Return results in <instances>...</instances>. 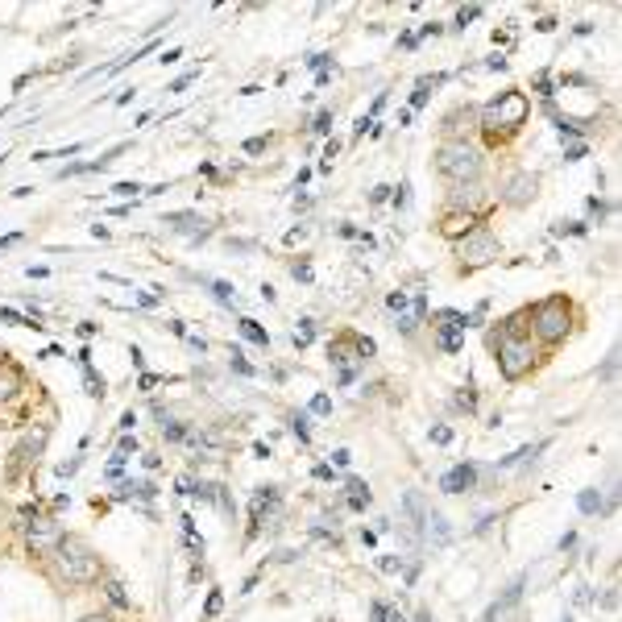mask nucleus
I'll return each mask as SVG.
<instances>
[{
  "instance_id": "obj_1",
  "label": "nucleus",
  "mask_w": 622,
  "mask_h": 622,
  "mask_svg": "<svg viewBox=\"0 0 622 622\" xmlns=\"http://www.w3.org/2000/svg\"><path fill=\"white\" fill-rule=\"evenodd\" d=\"M54 552H58V576L63 581H71V585H96L100 581V556L83 539L63 535V544Z\"/></svg>"
},
{
  "instance_id": "obj_2",
  "label": "nucleus",
  "mask_w": 622,
  "mask_h": 622,
  "mask_svg": "<svg viewBox=\"0 0 622 622\" xmlns=\"http://www.w3.org/2000/svg\"><path fill=\"white\" fill-rule=\"evenodd\" d=\"M436 170H440L448 183H456V187H465V183H478V174H481V154L473 149V145H465V142H444L440 149H436Z\"/></svg>"
},
{
  "instance_id": "obj_3",
  "label": "nucleus",
  "mask_w": 622,
  "mask_h": 622,
  "mask_svg": "<svg viewBox=\"0 0 622 622\" xmlns=\"http://www.w3.org/2000/svg\"><path fill=\"white\" fill-rule=\"evenodd\" d=\"M490 344L498 349V369H502V378H506V382H519L527 369L535 365V349H531V340L515 336L510 328H506L502 336H494Z\"/></svg>"
},
{
  "instance_id": "obj_4",
  "label": "nucleus",
  "mask_w": 622,
  "mask_h": 622,
  "mask_svg": "<svg viewBox=\"0 0 622 622\" xmlns=\"http://www.w3.org/2000/svg\"><path fill=\"white\" fill-rule=\"evenodd\" d=\"M527 112H531V104H527L523 92H502L498 100L485 104L481 125H485V129H502V133H510V129H519V125L527 120Z\"/></svg>"
},
{
  "instance_id": "obj_5",
  "label": "nucleus",
  "mask_w": 622,
  "mask_h": 622,
  "mask_svg": "<svg viewBox=\"0 0 622 622\" xmlns=\"http://www.w3.org/2000/svg\"><path fill=\"white\" fill-rule=\"evenodd\" d=\"M535 332L544 336V340H564V332H569V303L556 295V299H544L539 307H535Z\"/></svg>"
},
{
  "instance_id": "obj_6",
  "label": "nucleus",
  "mask_w": 622,
  "mask_h": 622,
  "mask_svg": "<svg viewBox=\"0 0 622 622\" xmlns=\"http://www.w3.org/2000/svg\"><path fill=\"white\" fill-rule=\"evenodd\" d=\"M494 258H498V241L490 237L485 228H473V233L465 237V245H460V262H465V270L490 265Z\"/></svg>"
},
{
  "instance_id": "obj_7",
  "label": "nucleus",
  "mask_w": 622,
  "mask_h": 622,
  "mask_svg": "<svg viewBox=\"0 0 622 622\" xmlns=\"http://www.w3.org/2000/svg\"><path fill=\"white\" fill-rule=\"evenodd\" d=\"M436 320H440V328H436V349H440V353H460L469 315H460V311H440Z\"/></svg>"
},
{
  "instance_id": "obj_8",
  "label": "nucleus",
  "mask_w": 622,
  "mask_h": 622,
  "mask_svg": "<svg viewBox=\"0 0 622 622\" xmlns=\"http://www.w3.org/2000/svg\"><path fill=\"white\" fill-rule=\"evenodd\" d=\"M46 440H50V428H33L29 436H25L21 444L13 448V465H9V478H17L21 469H29L38 456H42V448H46Z\"/></svg>"
},
{
  "instance_id": "obj_9",
  "label": "nucleus",
  "mask_w": 622,
  "mask_h": 622,
  "mask_svg": "<svg viewBox=\"0 0 622 622\" xmlns=\"http://www.w3.org/2000/svg\"><path fill=\"white\" fill-rule=\"evenodd\" d=\"M25 544L33 552H50L63 544V527L54 523V519H33V523H25Z\"/></svg>"
},
{
  "instance_id": "obj_10",
  "label": "nucleus",
  "mask_w": 622,
  "mask_h": 622,
  "mask_svg": "<svg viewBox=\"0 0 622 622\" xmlns=\"http://www.w3.org/2000/svg\"><path fill=\"white\" fill-rule=\"evenodd\" d=\"M394 315H399V328L411 336L415 328H419V324H423V315H428V295H423V290H411L407 303L394 311Z\"/></svg>"
},
{
  "instance_id": "obj_11",
  "label": "nucleus",
  "mask_w": 622,
  "mask_h": 622,
  "mask_svg": "<svg viewBox=\"0 0 622 622\" xmlns=\"http://www.w3.org/2000/svg\"><path fill=\"white\" fill-rule=\"evenodd\" d=\"M473 481H478V465H453L440 478V490L444 494H465V490H473Z\"/></svg>"
},
{
  "instance_id": "obj_12",
  "label": "nucleus",
  "mask_w": 622,
  "mask_h": 622,
  "mask_svg": "<svg viewBox=\"0 0 622 622\" xmlns=\"http://www.w3.org/2000/svg\"><path fill=\"white\" fill-rule=\"evenodd\" d=\"M502 199H506V204H515V208H523V204H531V199H535V179L519 170V174H515V179L506 183Z\"/></svg>"
},
{
  "instance_id": "obj_13",
  "label": "nucleus",
  "mask_w": 622,
  "mask_h": 622,
  "mask_svg": "<svg viewBox=\"0 0 622 622\" xmlns=\"http://www.w3.org/2000/svg\"><path fill=\"white\" fill-rule=\"evenodd\" d=\"M478 224H481L478 212H448V216H444V224H440V233H444V237H469Z\"/></svg>"
},
{
  "instance_id": "obj_14",
  "label": "nucleus",
  "mask_w": 622,
  "mask_h": 622,
  "mask_svg": "<svg viewBox=\"0 0 622 622\" xmlns=\"http://www.w3.org/2000/svg\"><path fill=\"white\" fill-rule=\"evenodd\" d=\"M158 490H154V481H125L117 490V502H149Z\"/></svg>"
},
{
  "instance_id": "obj_15",
  "label": "nucleus",
  "mask_w": 622,
  "mask_h": 622,
  "mask_svg": "<svg viewBox=\"0 0 622 622\" xmlns=\"http://www.w3.org/2000/svg\"><path fill=\"white\" fill-rule=\"evenodd\" d=\"M162 224H170V228H179V233H199L204 237V216H195V212H170V216H162Z\"/></svg>"
},
{
  "instance_id": "obj_16",
  "label": "nucleus",
  "mask_w": 622,
  "mask_h": 622,
  "mask_svg": "<svg viewBox=\"0 0 622 622\" xmlns=\"http://www.w3.org/2000/svg\"><path fill=\"white\" fill-rule=\"evenodd\" d=\"M473 125H478V112H473V108H456V112H448V120H444L448 133H469Z\"/></svg>"
},
{
  "instance_id": "obj_17",
  "label": "nucleus",
  "mask_w": 622,
  "mask_h": 622,
  "mask_svg": "<svg viewBox=\"0 0 622 622\" xmlns=\"http://www.w3.org/2000/svg\"><path fill=\"white\" fill-rule=\"evenodd\" d=\"M17 390H21V374L13 365H0V403H9Z\"/></svg>"
},
{
  "instance_id": "obj_18",
  "label": "nucleus",
  "mask_w": 622,
  "mask_h": 622,
  "mask_svg": "<svg viewBox=\"0 0 622 622\" xmlns=\"http://www.w3.org/2000/svg\"><path fill=\"white\" fill-rule=\"evenodd\" d=\"M436 83H444V75H431V79H419V83H415L407 112H415V108H423V104H428V96H431V88H436Z\"/></svg>"
},
{
  "instance_id": "obj_19",
  "label": "nucleus",
  "mask_w": 622,
  "mask_h": 622,
  "mask_svg": "<svg viewBox=\"0 0 622 622\" xmlns=\"http://www.w3.org/2000/svg\"><path fill=\"white\" fill-rule=\"evenodd\" d=\"M204 287L212 290L216 299L224 303V307H237V290H233V283H220V278H204Z\"/></svg>"
},
{
  "instance_id": "obj_20",
  "label": "nucleus",
  "mask_w": 622,
  "mask_h": 622,
  "mask_svg": "<svg viewBox=\"0 0 622 622\" xmlns=\"http://www.w3.org/2000/svg\"><path fill=\"white\" fill-rule=\"evenodd\" d=\"M237 328H241V336H245V340H253V344H262V349L270 344V332H265V328L258 324V320H249V315H245V320H241Z\"/></svg>"
},
{
  "instance_id": "obj_21",
  "label": "nucleus",
  "mask_w": 622,
  "mask_h": 622,
  "mask_svg": "<svg viewBox=\"0 0 622 622\" xmlns=\"http://www.w3.org/2000/svg\"><path fill=\"white\" fill-rule=\"evenodd\" d=\"M290 340H295V349H307L311 340H315V320H299L295 332H290Z\"/></svg>"
},
{
  "instance_id": "obj_22",
  "label": "nucleus",
  "mask_w": 622,
  "mask_h": 622,
  "mask_svg": "<svg viewBox=\"0 0 622 622\" xmlns=\"http://www.w3.org/2000/svg\"><path fill=\"white\" fill-rule=\"evenodd\" d=\"M344 490H349V506H353V510H365V506L374 502V498H369V490H365V481H349Z\"/></svg>"
},
{
  "instance_id": "obj_23",
  "label": "nucleus",
  "mask_w": 622,
  "mask_h": 622,
  "mask_svg": "<svg viewBox=\"0 0 622 622\" xmlns=\"http://www.w3.org/2000/svg\"><path fill=\"white\" fill-rule=\"evenodd\" d=\"M104 598L112 601L117 610H129V594H125V585H120V581H108V585H104Z\"/></svg>"
},
{
  "instance_id": "obj_24",
  "label": "nucleus",
  "mask_w": 622,
  "mask_h": 622,
  "mask_svg": "<svg viewBox=\"0 0 622 622\" xmlns=\"http://www.w3.org/2000/svg\"><path fill=\"white\" fill-rule=\"evenodd\" d=\"M576 506H581L585 515H598V510H601V494H598V490H581V498H576Z\"/></svg>"
},
{
  "instance_id": "obj_25",
  "label": "nucleus",
  "mask_w": 622,
  "mask_h": 622,
  "mask_svg": "<svg viewBox=\"0 0 622 622\" xmlns=\"http://www.w3.org/2000/svg\"><path fill=\"white\" fill-rule=\"evenodd\" d=\"M0 320H4V324H17V328H46V324H38V320H25V315H17L13 307H0Z\"/></svg>"
},
{
  "instance_id": "obj_26",
  "label": "nucleus",
  "mask_w": 622,
  "mask_h": 622,
  "mask_svg": "<svg viewBox=\"0 0 622 622\" xmlns=\"http://www.w3.org/2000/svg\"><path fill=\"white\" fill-rule=\"evenodd\" d=\"M290 431L299 436V444H307V415H299V411H295V415H290Z\"/></svg>"
},
{
  "instance_id": "obj_27",
  "label": "nucleus",
  "mask_w": 622,
  "mask_h": 622,
  "mask_svg": "<svg viewBox=\"0 0 622 622\" xmlns=\"http://www.w3.org/2000/svg\"><path fill=\"white\" fill-rule=\"evenodd\" d=\"M228 365H233V369H237V374H241V378H253V374H258V369H253V365H249V361H245V357H241V353H237V349H233V361H228Z\"/></svg>"
},
{
  "instance_id": "obj_28",
  "label": "nucleus",
  "mask_w": 622,
  "mask_h": 622,
  "mask_svg": "<svg viewBox=\"0 0 622 622\" xmlns=\"http://www.w3.org/2000/svg\"><path fill=\"white\" fill-rule=\"evenodd\" d=\"M311 415H332V399L328 394H315L311 399Z\"/></svg>"
},
{
  "instance_id": "obj_29",
  "label": "nucleus",
  "mask_w": 622,
  "mask_h": 622,
  "mask_svg": "<svg viewBox=\"0 0 622 622\" xmlns=\"http://www.w3.org/2000/svg\"><path fill=\"white\" fill-rule=\"evenodd\" d=\"M216 614H220V589H212L204 601V618H216Z\"/></svg>"
},
{
  "instance_id": "obj_30",
  "label": "nucleus",
  "mask_w": 622,
  "mask_h": 622,
  "mask_svg": "<svg viewBox=\"0 0 622 622\" xmlns=\"http://www.w3.org/2000/svg\"><path fill=\"white\" fill-rule=\"evenodd\" d=\"M478 17H481V9H478V4H469V9H460V13H456V25L465 29L469 21H478Z\"/></svg>"
},
{
  "instance_id": "obj_31",
  "label": "nucleus",
  "mask_w": 622,
  "mask_h": 622,
  "mask_svg": "<svg viewBox=\"0 0 622 622\" xmlns=\"http://www.w3.org/2000/svg\"><path fill=\"white\" fill-rule=\"evenodd\" d=\"M79 149H83V142L67 145V149H58V154H50V158H75V154H79ZM42 158H46V154H33V162H42Z\"/></svg>"
},
{
  "instance_id": "obj_32",
  "label": "nucleus",
  "mask_w": 622,
  "mask_h": 622,
  "mask_svg": "<svg viewBox=\"0 0 622 622\" xmlns=\"http://www.w3.org/2000/svg\"><path fill=\"white\" fill-rule=\"evenodd\" d=\"M195 79H199V71H187V75H179V79L170 83V92H187V88H191Z\"/></svg>"
},
{
  "instance_id": "obj_33",
  "label": "nucleus",
  "mask_w": 622,
  "mask_h": 622,
  "mask_svg": "<svg viewBox=\"0 0 622 622\" xmlns=\"http://www.w3.org/2000/svg\"><path fill=\"white\" fill-rule=\"evenodd\" d=\"M390 199H394V208L403 212V208H407V204H411V183H403V187H399V191L390 195Z\"/></svg>"
},
{
  "instance_id": "obj_34",
  "label": "nucleus",
  "mask_w": 622,
  "mask_h": 622,
  "mask_svg": "<svg viewBox=\"0 0 622 622\" xmlns=\"http://www.w3.org/2000/svg\"><path fill=\"white\" fill-rule=\"evenodd\" d=\"M328 129H332V112L324 108V112L315 117V125H311V133H328Z\"/></svg>"
},
{
  "instance_id": "obj_35",
  "label": "nucleus",
  "mask_w": 622,
  "mask_h": 622,
  "mask_svg": "<svg viewBox=\"0 0 622 622\" xmlns=\"http://www.w3.org/2000/svg\"><path fill=\"white\" fill-rule=\"evenodd\" d=\"M129 453H137V440H133V436H120L117 456H125V460H129Z\"/></svg>"
},
{
  "instance_id": "obj_36",
  "label": "nucleus",
  "mask_w": 622,
  "mask_h": 622,
  "mask_svg": "<svg viewBox=\"0 0 622 622\" xmlns=\"http://www.w3.org/2000/svg\"><path fill=\"white\" fill-rule=\"evenodd\" d=\"M290 274H295L299 283H311V265L307 262H290Z\"/></svg>"
},
{
  "instance_id": "obj_37",
  "label": "nucleus",
  "mask_w": 622,
  "mask_h": 622,
  "mask_svg": "<svg viewBox=\"0 0 622 622\" xmlns=\"http://www.w3.org/2000/svg\"><path fill=\"white\" fill-rule=\"evenodd\" d=\"M428 436H431V444H453V431L448 428H431Z\"/></svg>"
},
{
  "instance_id": "obj_38",
  "label": "nucleus",
  "mask_w": 622,
  "mask_h": 622,
  "mask_svg": "<svg viewBox=\"0 0 622 622\" xmlns=\"http://www.w3.org/2000/svg\"><path fill=\"white\" fill-rule=\"evenodd\" d=\"M137 191H142L137 183H117V187H112V195H120V199H129V195H137Z\"/></svg>"
},
{
  "instance_id": "obj_39",
  "label": "nucleus",
  "mask_w": 622,
  "mask_h": 622,
  "mask_svg": "<svg viewBox=\"0 0 622 622\" xmlns=\"http://www.w3.org/2000/svg\"><path fill=\"white\" fill-rule=\"evenodd\" d=\"M535 88H539V96H552V75H535Z\"/></svg>"
},
{
  "instance_id": "obj_40",
  "label": "nucleus",
  "mask_w": 622,
  "mask_h": 622,
  "mask_svg": "<svg viewBox=\"0 0 622 622\" xmlns=\"http://www.w3.org/2000/svg\"><path fill=\"white\" fill-rule=\"evenodd\" d=\"M369 614H374V622H386V618H390V610H386V601H374V606H369Z\"/></svg>"
},
{
  "instance_id": "obj_41",
  "label": "nucleus",
  "mask_w": 622,
  "mask_h": 622,
  "mask_svg": "<svg viewBox=\"0 0 622 622\" xmlns=\"http://www.w3.org/2000/svg\"><path fill=\"white\" fill-rule=\"evenodd\" d=\"M328 63H332V54H311L307 58V67H315V71H324Z\"/></svg>"
},
{
  "instance_id": "obj_42",
  "label": "nucleus",
  "mask_w": 622,
  "mask_h": 622,
  "mask_svg": "<svg viewBox=\"0 0 622 622\" xmlns=\"http://www.w3.org/2000/svg\"><path fill=\"white\" fill-rule=\"evenodd\" d=\"M390 191H394V187H374V191H369V204H386Z\"/></svg>"
},
{
  "instance_id": "obj_43",
  "label": "nucleus",
  "mask_w": 622,
  "mask_h": 622,
  "mask_svg": "<svg viewBox=\"0 0 622 622\" xmlns=\"http://www.w3.org/2000/svg\"><path fill=\"white\" fill-rule=\"evenodd\" d=\"M399 564H403V560H394V556H382V560H378L382 573H399Z\"/></svg>"
},
{
  "instance_id": "obj_44",
  "label": "nucleus",
  "mask_w": 622,
  "mask_h": 622,
  "mask_svg": "<svg viewBox=\"0 0 622 622\" xmlns=\"http://www.w3.org/2000/svg\"><path fill=\"white\" fill-rule=\"evenodd\" d=\"M262 149H265V137H249L245 142V154H262Z\"/></svg>"
},
{
  "instance_id": "obj_45",
  "label": "nucleus",
  "mask_w": 622,
  "mask_h": 622,
  "mask_svg": "<svg viewBox=\"0 0 622 622\" xmlns=\"http://www.w3.org/2000/svg\"><path fill=\"white\" fill-rule=\"evenodd\" d=\"M179 58H183V50L174 46V50H167V54H162V58H158V63H162V67H170V63H179Z\"/></svg>"
},
{
  "instance_id": "obj_46",
  "label": "nucleus",
  "mask_w": 622,
  "mask_h": 622,
  "mask_svg": "<svg viewBox=\"0 0 622 622\" xmlns=\"http://www.w3.org/2000/svg\"><path fill=\"white\" fill-rule=\"evenodd\" d=\"M332 460H336V465H340V469H344V465L353 460V453H349V448H336V453H332Z\"/></svg>"
},
{
  "instance_id": "obj_47",
  "label": "nucleus",
  "mask_w": 622,
  "mask_h": 622,
  "mask_svg": "<svg viewBox=\"0 0 622 622\" xmlns=\"http://www.w3.org/2000/svg\"><path fill=\"white\" fill-rule=\"evenodd\" d=\"M228 249H237V253H249V249H258L253 241H228Z\"/></svg>"
},
{
  "instance_id": "obj_48",
  "label": "nucleus",
  "mask_w": 622,
  "mask_h": 622,
  "mask_svg": "<svg viewBox=\"0 0 622 622\" xmlns=\"http://www.w3.org/2000/svg\"><path fill=\"white\" fill-rule=\"evenodd\" d=\"M133 423H137V415H133V411H125V415H120V431H133Z\"/></svg>"
},
{
  "instance_id": "obj_49",
  "label": "nucleus",
  "mask_w": 622,
  "mask_h": 622,
  "mask_svg": "<svg viewBox=\"0 0 622 622\" xmlns=\"http://www.w3.org/2000/svg\"><path fill=\"white\" fill-rule=\"evenodd\" d=\"M564 158H569V162H576V158H585V145H569V149H564Z\"/></svg>"
},
{
  "instance_id": "obj_50",
  "label": "nucleus",
  "mask_w": 622,
  "mask_h": 622,
  "mask_svg": "<svg viewBox=\"0 0 622 622\" xmlns=\"http://www.w3.org/2000/svg\"><path fill=\"white\" fill-rule=\"evenodd\" d=\"M315 481H332V465H315Z\"/></svg>"
},
{
  "instance_id": "obj_51",
  "label": "nucleus",
  "mask_w": 622,
  "mask_h": 622,
  "mask_svg": "<svg viewBox=\"0 0 622 622\" xmlns=\"http://www.w3.org/2000/svg\"><path fill=\"white\" fill-rule=\"evenodd\" d=\"M137 386H142V390H154V386H158V378H154V374H142V378H137Z\"/></svg>"
},
{
  "instance_id": "obj_52",
  "label": "nucleus",
  "mask_w": 622,
  "mask_h": 622,
  "mask_svg": "<svg viewBox=\"0 0 622 622\" xmlns=\"http://www.w3.org/2000/svg\"><path fill=\"white\" fill-rule=\"evenodd\" d=\"M75 469H79V460H67V465H58V478H71Z\"/></svg>"
},
{
  "instance_id": "obj_53",
  "label": "nucleus",
  "mask_w": 622,
  "mask_h": 622,
  "mask_svg": "<svg viewBox=\"0 0 622 622\" xmlns=\"http://www.w3.org/2000/svg\"><path fill=\"white\" fill-rule=\"evenodd\" d=\"M83 622H108V618H104V614H88Z\"/></svg>"
},
{
  "instance_id": "obj_54",
  "label": "nucleus",
  "mask_w": 622,
  "mask_h": 622,
  "mask_svg": "<svg viewBox=\"0 0 622 622\" xmlns=\"http://www.w3.org/2000/svg\"><path fill=\"white\" fill-rule=\"evenodd\" d=\"M390 622H407V618H403V614H394V618H390Z\"/></svg>"
}]
</instances>
